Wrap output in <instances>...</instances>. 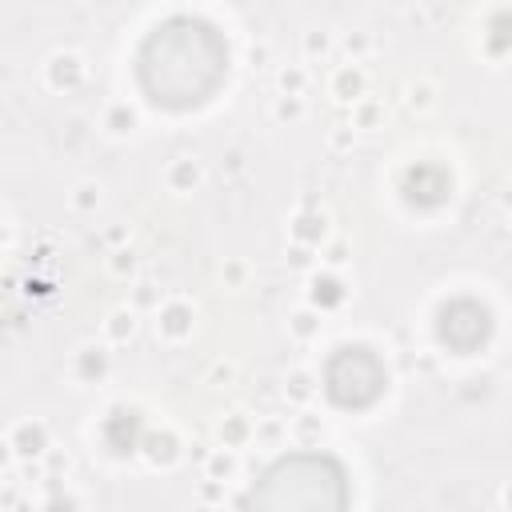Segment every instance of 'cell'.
I'll return each instance as SVG.
<instances>
[{"label":"cell","mask_w":512,"mask_h":512,"mask_svg":"<svg viewBox=\"0 0 512 512\" xmlns=\"http://www.w3.org/2000/svg\"><path fill=\"white\" fill-rule=\"evenodd\" d=\"M228 76L224 36L196 16H172L148 32L136 56V80L156 108L188 112L216 96Z\"/></svg>","instance_id":"1"},{"label":"cell","mask_w":512,"mask_h":512,"mask_svg":"<svg viewBox=\"0 0 512 512\" xmlns=\"http://www.w3.org/2000/svg\"><path fill=\"white\" fill-rule=\"evenodd\" d=\"M348 504V476L336 456L328 452H292L276 460L260 484L244 496V508H304V512H328Z\"/></svg>","instance_id":"2"},{"label":"cell","mask_w":512,"mask_h":512,"mask_svg":"<svg viewBox=\"0 0 512 512\" xmlns=\"http://www.w3.org/2000/svg\"><path fill=\"white\" fill-rule=\"evenodd\" d=\"M384 388H388V368L364 344L336 348L332 360L324 364V392L340 408H372L384 396Z\"/></svg>","instance_id":"3"},{"label":"cell","mask_w":512,"mask_h":512,"mask_svg":"<svg viewBox=\"0 0 512 512\" xmlns=\"http://www.w3.org/2000/svg\"><path fill=\"white\" fill-rule=\"evenodd\" d=\"M492 332V320H488V308H480L476 300H452L444 312H440V340L452 348V352H476Z\"/></svg>","instance_id":"4"}]
</instances>
